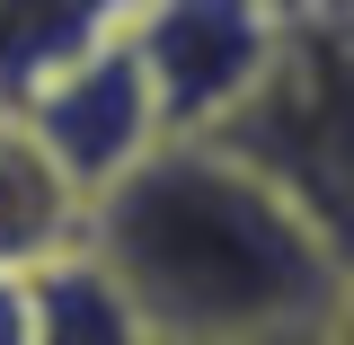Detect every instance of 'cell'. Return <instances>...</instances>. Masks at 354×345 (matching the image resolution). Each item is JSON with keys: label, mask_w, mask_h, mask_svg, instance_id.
I'll use <instances>...</instances> for the list:
<instances>
[{"label": "cell", "mask_w": 354, "mask_h": 345, "mask_svg": "<svg viewBox=\"0 0 354 345\" xmlns=\"http://www.w3.org/2000/svg\"><path fill=\"white\" fill-rule=\"evenodd\" d=\"M88 257L177 345H319L346 283L328 230L221 133H169L88 195Z\"/></svg>", "instance_id": "obj_1"}, {"label": "cell", "mask_w": 354, "mask_h": 345, "mask_svg": "<svg viewBox=\"0 0 354 345\" xmlns=\"http://www.w3.org/2000/svg\"><path fill=\"white\" fill-rule=\"evenodd\" d=\"M354 265V0H283L257 97L221 124Z\"/></svg>", "instance_id": "obj_2"}, {"label": "cell", "mask_w": 354, "mask_h": 345, "mask_svg": "<svg viewBox=\"0 0 354 345\" xmlns=\"http://www.w3.org/2000/svg\"><path fill=\"white\" fill-rule=\"evenodd\" d=\"M274 36H283V0H142L124 27L169 133H221L257 97Z\"/></svg>", "instance_id": "obj_3"}, {"label": "cell", "mask_w": 354, "mask_h": 345, "mask_svg": "<svg viewBox=\"0 0 354 345\" xmlns=\"http://www.w3.org/2000/svg\"><path fill=\"white\" fill-rule=\"evenodd\" d=\"M18 115H27V133L62 160V177H71L80 195H106L133 160H151V151L169 142L160 97H151V80H142V62H133L124 36H106L97 53L62 62L44 88H27Z\"/></svg>", "instance_id": "obj_4"}, {"label": "cell", "mask_w": 354, "mask_h": 345, "mask_svg": "<svg viewBox=\"0 0 354 345\" xmlns=\"http://www.w3.org/2000/svg\"><path fill=\"white\" fill-rule=\"evenodd\" d=\"M71 248H88V195L27 133V115L0 106V274H36Z\"/></svg>", "instance_id": "obj_5"}, {"label": "cell", "mask_w": 354, "mask_h": 345, "mask_svg": "<svg viewBox=\"0 0 354 345\" xmlns=\"http://www.w3.org/2000/svg\"><path fill=\"white\" fill-rule=\"evenodd\" d=\"M133 9L142 0H0V106H18L62 62H80L106 36H124Z\"/></svg>", "instance_id": "obj_6"}, {"label": "cell", "mask_w": 354, "mask_h": 345, "mask_svg": "<svg viewBox=\"0 0 354 345\" xmlns=\"http://www.w3.org/2000/svg\"><path fill=\"white\" fill-rule=\"evenodd\" d=\"M27 345H151V328L124 301V283L88 248H71L27 274Z\"/></svg>", "instance_id": "obj_7"}, {"label": "cell", "mask_w": 354, "mask_h": 345, "mask_svg": "<svg viewBox=\"0 0 354 345\" xmlns=\"http://www.w3.org/2000/svg\"><path fill=\"white\" fill-rule=\"evenodd\" d=\"M0 345H27V274H0Z\"/></svg>", "instance_id": "obj_8"}, {"label": "cell", "mask_w": 354, "mask_h": 345, "mask_svg": "<svg viewBox=\"0 0 354 345\" xmlns=\"http://www.w3.org/2000/svg\"><path fill=\"white\" fill-rule=\"evenodd\" d=\"M319 345H354V265L337 283V301H328V319H319Z\"/></svg>", "instance_id": "obj_9"}, {"label": "cell", "mask_w": 354, "mask_h": 345, "mask_svg": "<svg viewBox=\"0 0 354 345\" xmlns=\"http://www.w3.org/2000/svg\"><path fill=\"white\" fill-rule=\"evenodd\" d=\"M151 345H177V337H151Z\"/></svg>", "instance_id": "obj_10"}]
</instances>
